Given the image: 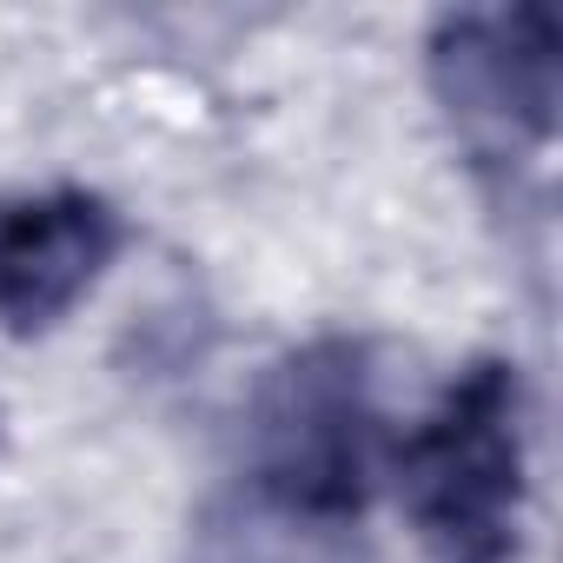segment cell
Instances as JSON below:
<instances>
[{
  "label": "cell",
  "instance_id": "3",
  "mask_svg": "<svg viewBox=\"0 0 563 563\" xmlns=\"http://www.w3.org/2000/svg\"><path fill=\"white\" fill-rule=\"evenodd\" d=\"M120 252V212L87 186L0 199V325H60Z\"/></svg>",
  "mask_w": 563,
  "mask_h": 563
},
{
  "label": "cell",
  "instance_id": "2",
  "mask_svg": "<svg viewBox=\"0 0 563 563\" xmlns=\"http://www.w3.org/2000/svg\"><path fill=\"white\" fill-rule=\"evenodd\" d=\"M258 484L292 517H352L372 484V391L358 345H312L258 398Z\"/></svg>",
  "mask_w": 563,
  "mask_h": 563
},
{
  "label": "cell",
  "instance_id": "4",
  "mask_svg": "<svg viewBox=\"0 0 563 563\" xmlns=\"http://www.w3.org/2000/svg\"><path fill=\"white\" fill-rule=\"evenodd\" d=\"M438 100L457 113L464 133H550L556 107V41L537 8L517 14H451L431 41Z\"/></svg>",
  "mask_w": 563,
  "mask_h": 563
},
{
  "label": "cell",
  "instance_id": "1",
  "mask_svg": "<svg viewBox=\"0 0 563 563\" xmlns=\"http://www.w3.org/2000/svg\"><path fill=\"white\" fill-rule=\"evenodd\" d=\"M398 497L431 563H510L523 517V398L517 365H471L444 405L398 444Z\"/></svg>",
  "mask_w": 563,
  "mask_h": 563
}]
</instances>
